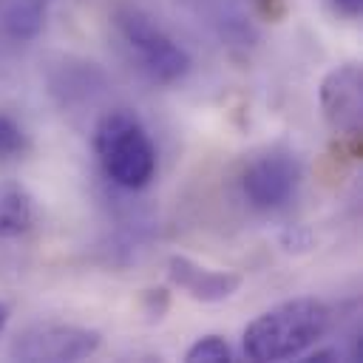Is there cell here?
I'll list each match as a JSON object with an SVG mask.
<instances>
[{
    "mask_svg": "<svg viewBox=\"0 0 363 363\" xmlns=\"http://www.w3.org/2000/svg\"><path fill=\"white\" fill-rule=\"evenodd\" d=\"M329 329V309L315 298H292L269 306L244 329V354L255 363H278L306 354Z\"/></svg>",
    "mask_w": 363,
    "mask_h": 363,
    "instance_id": "cell-1",
    "label": "cell"
},
{
    "mask_svg": "<svg viewBox=\"0 0 363 363\" xmlns=\"http://www.w3.org/2000/svg\"><path fill=\"white\" fill-rule=\"evenodd\" d=\"M94 147L105 176L122 190H142L156 176V147L128 108L108 111L94 130Z\"/></svg>",
    "mask_w": 363,
    "mask_h": 363,
    "instance_id": "cell-2",
    "label": "cell"
},
{
    "mask_svg": "<svg viewBox=\"0 0 363 363\" xmlns=\"http://www.w3.org/2000/svg\"><path fill=\"white\" fill-rule=\"evenodd\" d=\"M113 26L125 45L136 54L139 68L162 85L179 82L190 71V54L159 26L150 14H145L136 6H119L113 11Z\"/></svg>",
    "mask_w": 363,
    "mask_h": 363,
    "instance_id": "cell-3",
    "label": "cell"
},
{
    "mask_svg": "<svg viewBox=\"0 0 363 363\" xmlns=\"http://www.w3.org/2000/svg\"><path fill=\"white\" fill-rule=\"evenodd\" d=\"M102 337L96 329L77 323H31L9 346L14 360L26 363H74L85 360L99 349Z\"/></svg>",
    "mask_w": 363,
    "mask_h": 363,
    "instance_id": "cell-4",
    "label": "cell"
},
{
    "mask_svg": "<svg viewBox=\"0 0 363 363\" xmlns=\"http://www.w3.org/2000/svg\"><path fill=\"white\" fill-rule=\"evenodd\" d=\"M318 102L326 125L346 136L357 139L363 130V71L357 62H343L332 68L320 88H318Z\"/></svg>",
    "mask_w": 363,
    "mask_h": 363,
    "instance_id": "cell-5",
    "label": "cell"
},
{
    "mask_svg": "<svg viewBox=\"0 0 363 363\" xmlns=\"http://www.w3.org/2000/svg\"><path fill=\"white\" fill-rule=\"evenodd\" d=\"M298 179H301L298 162L289 153L272 150V153L255 156L244 167L241 193L250 201V207H255V210H278L292 199Z\"/></svg>",
    "mask_w": 363,
    "mask_h": 363,
    "instance_id": "cell-6",
    "label": "cell"
},
{
    "mask_svg": "<svg viewBox=\"0 0 363 363\" xmlns=\"http://www.w3.org/2000/svg\"><path fill=\"white\" fill-rule=\"evenodd\" d=\"M167 278L173 286H179L184 295L201 303H221L233 298L241 289V275L230 269H213L204 267L187 255H170L167 258Z\"/></svg>",
    "mask_w": 363,
    "mask_h": 363,
    "instance_id": "cell-7",
    "label": "cell"
},
{
    "mask_svg": "<svg viewBox=\"0 0 363 363\" xmlns=\"http://www.w3.org/2000/svg\"><path fill=\"white\" fill-rule=\"evenodd\" d=\"M37 221L31 193L17 182H0V238H23Z\"/></svg>",
    "mask_w": 363,
    "mask_h": 363,
    "instance_id": "cell-8",
    "label": "cell"
},
{
    "mask_svg": "<svg viewBox=\"0 0 363 363\" xmlns=\"http://www.w3.org/2000/svg\"><path fill=\"white\" fill-rule=\"evenodd\" d=\"M45 23V0H9L3 9V28L11 40H34Z\"/></svg>",
    "mask_w": 363,
    "mask_h": 363,
    "instance_id": "cell-9",
    "label": "cell"
},
{
    "mask_svg": "<svg viewBox=\"0 0 363 363\" xmlns=\"http://www.w3.org/2000/svg\"><path fill=\"white\" fill-rule=\"evenodd\" d=\"M28 147L31 142H28L26 128L9 111H0V167L20 162L28 153Z\"/></svg>",
    "mask_w": 363,
    "mask_h": 363,
    "instance_id": "cell-10",
    "label": "cell"
},
{
    "mask_svg": "<svg viewBox=\"0 0 363 363\" xmlns=\"http://www.w3.org/2000/svg\"><path fill=\"white\" fill-rule=\"evenodd\" d=\"M184 360L187 363H227L233 360V352L221 335H204L184 352Z\"/></svg>",
    "mask_w": 363,
    "mask_h": 363,
    "instance_id": "cell-11",
    "label": "cell"
},
{
    "mask_svg": "<svg viewBox=\"0 0 363 363\" xmlns=\"http://www.w3.org/2000/svg\"><path fill=\"white\" fill-rule=\"evenodd\" d=\"M329 6L346 17V20H357L360 17V9H363V0H329Z\"/></svg>",
    "mask_w": 363,
    "mask_h": 363,
    "instance_id": "cell-12",
    "label": "cell"
},
{
    "mask_svg": "<svg viewBox=\"0 0 363 363\" xmlns=\"http://www.w3.org/2000/svg\"><path fill=\"white\" fill-rule=\"evenodd\" d=\"M6 323H9V306L0 301V332L6 329Z\"/></svg>",
    "mask_w": 363,
    "mask_h": 363,
    "instance_id": "cell-13",
    "label": "cell"
},
{
    "mask_svg": "<svg viewBox=\"0 0 363 363\" xmlns=\"http://www.w3.org/2000/svg\"><path fill=\"white\" fill-rule=\"evenodd\" d=\"M261 3H264V0H261Z\"/></svg>",
    "mask_w": 363,
    "mask_h": 363,
    "instance_id": "cell-14",
    "label": "cell"
}]
</instances>
